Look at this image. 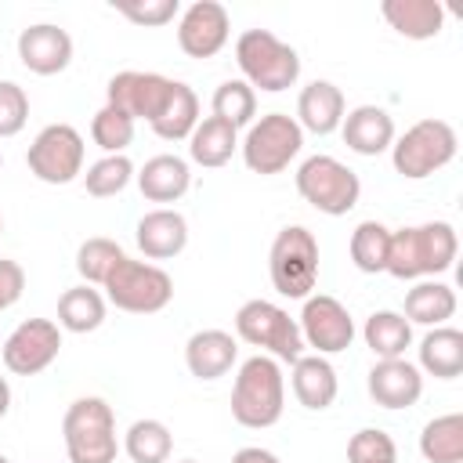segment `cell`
Instances as JSON below:
<instances>
[{"label":"cell","instance_id":"1","mask_svg":"<svg viewBox=\"0 0 463 463\" xmlns=\"http://www.w3.org/2000/svg\"><path fill=\"white\" fill-rule=\"evenodd\" d=\"M459 250L456 228L449 221H427L416 228L391 232V253H387V275L394 279H430L452 268Z\"/></svg>","mask_w":463,"mask_h":463},{"label":"cell","instance_id":"2","mask_svg":"<svg viewBox=\"0 0 463 463\" xmlns=\"http://www.w3.org/2000/svg\"><path fill=\"white\" fill-rule=\"evenodd\" d=\"M286 405V380L282 365L271 354H253L239 365L235 383H232V416L235 423L250 430H264L282 420Z\"/></svg>","mask_w":463,"mask_h":463},{"label":"cell","instance_id":"3","mask_svg":"<svg viewBox=\"0 0 463 463\" xmlns=\"http://www.w3.org/2000/svg\"><path fill=\"white\" fill-rule=\"evenodd\" d=\"M61 438L69 463H116V416L105 398H76L65 409Z\"/></svg>","mask_w":463,"mask_h":463},{"label":"cell","instance_id":"4","mask_svg":"<svg viewBox=\"0 0 463 463\" xmlns=\"http://www.w3.org/2000/svg\"><path fill=\"white\" fill-rule=\"evenodd\" d=\"M235 61L246 76L250 87H260L268 94H279L297 83L300 76V58L289 43H282L268 29H246L235 40Z\"/></svg>","mask_w":463,"mask_h":463},{"label":"cell","instance_id":"5","mask_svg":"<svg viewBox=\"0 0 463 463\" xmlns=\"http://www.w3.org/2000/svg\"><path fill=\"white\" fill-rule=\"evenodd\" d=\"M268 271H271V286L282 297H289V300L311 297V289L318 282V239L304 224L282 228L271 242Z\"/></svg>","mask_w":463,"mask_h":463},{"label":"cell","instance_id":"6","mask_svg":"<svg viewBox=\"0 0 463 463\" xmlns=\"http://www.w3.org/2000/svg\"><path fill=\"white\" fill-rule=\"evenodd\" d=\"M235 333L250 347H260V354H271L275 362H297L304 354V336L297 318L282 311L271 300H246L235 311Z\"/></svg>","mask_w":463,"mask_h":463},{"label":"cell","instance_id":"7","mask_svg":"<svg viewBox=\"0 0 463 463\" xmlns=\"http://www.w3.org/2000/svg\"><path fill=\"white\" fill-rule=\"evenodd\" d=\"M456 130L445 123V119H420L412 123L394 145H391V163L402 177L409 181H420V177H430L434 170L449 166L456 159Z\"/></svg>","mask_w":463,"mask_h":463},{"label":"cell","instance_id":"8","mask_svg":"<svg viewBox=\"0 0 463 463\" xmlns=\"http://www.w3.org/2000/svg\"><path fill=\"white\" fill-rule=\"evenodd\" d=\"M105 293H109V304H116L119 311L156 315L174 300V279L159 264L123 257L105 279Z\"/></svg>","mask_w":463,"mask_h":463},{"label":"cell","instance_id":"9","mask_svg":"<svg viewBox=\"0 0 463 463\" xmlns=\"http://www.w3.org/2000/svg\"><path fill=\"white\" fill-rule=\"evenodd\" d=\"M297 192L304 203H311L318 213L340 217L358 206L362 181L351 166H344L333 156H307L297 170Z\"/></svg>","mask_w":463,"mask_h":463},{"label":"cell","instance_id":"10","mask_svg":"<svg viewBox=\"0 0 463 463\" xmlns=\"http://www.w3.org/2000/svg\"><path fill=\"white\" fill-rule=\"evenodd\" d=\"M242 163L253 170V174H282L297 152L304 148V130L297 127L293 116L286 112H268L260 119L250 123L246 137H242Z\"/></svg>","mask_w":463,"mask_h":463},{"label":"cell","instance_id":"11","mask_svg":"<svg viewBox=\"0 0 463 463\" xmlns=\"http://www.w3.org/2000/svg\"><path fill=\"white\" fill-rule=\"evenodd\" d=\"M29 174L43 184H69L83 174V137L69 123H51L43 127L29 152H25Z\"/></svg>","mask_w":463,"mask_h":463},{"label":"cell","instance_id":"12","mask_svg":"<svg viewBox=\"0 0 463 463\" xmlns=\"http://www.w3.org/2000/svg\"><path fill=\"white\" fill-rule=\"evenodd\" d=\"M58 351H61V329L51 318H25L22 326H14V333L0 347L4 365L14 376L43 373L58 358Z\"/></svg>","mask_w":463,"mask_h":463},{"label":"cell","instance_id":"13","mask_svg":"<svg viewBox=\"0 0 463 463\" xmlns=\"http://www.w3.org/2000/svg\"><path fill=\"white\" fill-rule=\"evenodd\" d=\"M297 326H300L304 347H315V354H340L354 340V322H351L347 307L326 293L304 297V311H300Z\"/></svg>","mask_w":463,"mask_h":463},{"label":"cell","instance_id":"14","mask_svg":"<svg viewBox=\"0 0 463 463\" xmlns=\"http://www.w3.org/2000/svg\"><path fill=\"white\" fill-rule=\"evenodd\" d=\"M170 90H174V80L170 76H159V72H137V69H127V72H116L105 87V105H116L123 109L134 123L145 119L152 123L163 105L170 101Z\"/></svg>","mask_w":463,"mask_h":463},{"label":"cell","instance_id":"15","mask_svg":"<svg viewBox=\"0 0 463 463\" xmlns=\"http://www.w3.org/2000/svg\"><path fill=\"white\" fill-rule=\"evenodd\" d=\"M232 33V18L217 0H195L177 22V43L188 58H213Z\"/></svg>","mask_w":463,"mask_h":463},{"label":"cell","instance_id":"16","mask_svg":"<svg viewBox=\"0 0 463 463\" xmlns=\"http://www.w3.org/2000/svg\"><path fill=\"white\" fill-rule=\"evenodd\" d=\"M18 58L36 76H58L72 61V36L51 22H36L18 33Z\"/></svg>","mask_w":463,"mask_h":463},{"label":"cell","instance_id":"17","mask_svg":"<svg viewBox=\"0 0 463 463\" xmlns=\"http://www.w3.org/2000/svg\"><path fill=\"white\" fill-rule=\"evenodd\" d=\"M369 394L383 409H409L423 394V376L405 358H380L369 369Z\"/></svg>","mask_w":463,"mask_h":463},{"label":"cell","instance_id":"18","mask_svg":"<svg viewBox=\"0 0 463 463\" xmlns=\"http://www.w3.org/2000/svg\"><path fill=\"white\" fill-rule=\"evenodd\" d=\"M344 145L358 156H380L394 145V119L387 116V109L380 105H358L351 112H344L340 123Z\"/></svg>","mask_w":463,"mask_h":463},{"label":"cell","instance_id":"19","mask_svg":"<svg viewBox=\"0 0 463 463\" xmlns=\"http://www.w3.org/2000/svg\"><path fill=\"white\" fill-rule=\"evenodd\" d=\"M134 239H137V250L148 260H170L188 246V221L177 210L163 206V210H152L137 221Z\"/></svg>","mask_w":463,"mask_h":463},{"label":"cell","instance_id":"20","mask_svg":"<svg viewBox=\"0 0 463 463\" xmlns=\"http://www.w3.org/2000/svg\"><path fill=\"white\" fill-rule=\"evenodd\" d=\"M235 340L224 329H199L184 344V365L195 380H221L235 365Z\"/></svg>","mask_w":463,"mask_h":463},{"label":"cell","instance_id":"21","mask_svg":"<svg viewBox=\"0 0 463 463\" xmlns=\"http://www.w3.org/2000/svg\"><path fill=\"white\" fill-rule=\"evenodd\" d=\"M344 123V94L329 80H315L297 98V127L311 134H333Z\"/></svg>","mask_w":463,"mask_h":463},{"label":"cell","instance_id":"22","mask_svg":"<svg viewBox=\"0 0 463 463\" xmlns=\"http://www.w3.org/2000/svg\"><path fill=\"white\" fill-rule=\"evenodd\" d=\"M188 184H192L188 163L181 156H170V152L152 156L137 174V188L148 203H177L188 192Z\"/></svg>","mask_w":463,"mask_h":463},{"label":"cell","instance_id":"23","mask_svg":"<svg viewBox=\"0 0 463 463\" xmlns=\"http://www.w3.org/2000/svg\"><path fill=\"white\" fill-rule=\"evenodd\" d=\"M293 394L304 409H329L336 402V369L326 362V354H300L293 362Z\"/></svg>","mask_w":463,"mask_h":463},{"label":"cell","instance_id":"24","mask_svg":"<svg viewBox=\"0 0 463 463\" xmlns=\"http://www.w3.org/2000/svg\"><path fill=\"white\" fill-rule=\"evenodd\" d=\"M380 14L394 33L409 40H430L445 25V7L438 0H383Z\"/></svg>","mask_w":463,"mask_h":463},{"label":"cell","instance_id":"25","mask_svg":"<svg viewBox=\"0 0 463 463\" xmlns=\"http://www.w3.org/2000/svg\"><path fill=\"white\" fill-rule=\"evenodd\" d=\"M420 369L438 380H456L463 373V333L452 326H434L420 340Z\"/></svg>","mask_w":463,"mask_h":463},{"label":"cell","instance_id":"26","mask_svg":"<svg viewBox=\"0 0 463 463\" xmlns=\"http://www.w3.org/2000/svg\"><path fill=\"white\" fill-rule=\"evenodd\" d=\"M235 148H239V130L228 127V123L217 119V116L195 123V130L188 134V156H192V163L210 166V170H213V166H224Z\"/></svg>","mask_w":463,"mask_h":463},{"label":"cell","instance_id":"27","mask_svg":"<svg viewBox=\"0 0 463 463\" xmlns=\"http://www.w3.org/2000/svg\"><path fill=\"white\" fill-rule=\"evenodd\" d=\"M456 315V293L445 282L423 279L405 293V318L416 326H445Z\"/></svg>","mask_w":463,"mask_h":463},{"label":"cell","instance_id":"28","mask_svg":"<svg viewBox=\"0 0 463 463\" xmlns=\"http://www.w3.org/2000/svg\"><path fill=\"white\" fill-rule=\"evenodd\" d=\"M362 336L376 358H405V351L412 344V322L402 311H373L365 318Z\"/></svg>","mask_w":463,"mask_h":463},{"label":"cell","instance_id":"29","mask_svg":"<svg viewBox=\"0 0 463 463\" xmlns=\"http://www.w3.org/2000/svg\"><path fill=\"white\" fill-rule=\"evenodd\" d=\"M199 123V98L188 83L174 80V90H170V101L163 105V112L148 123L163 141H184Z\"/></svg>","mask_w":463,"mask_h":463},{"label":"cell","instance_id":"30","mask_svg":"<svg viewBox=\"0 0 463 463\" xmlns=\"http://www.w3.org/2000/svg\"><path fill=\"white\" fill-rule=\"evenodd\" d=\"M105 322V297L98 289H90L87 282L83 286H72L58 297V326L69 329V333H94L98 326Z\"/></svg>","mask_w":463,"mask_h":463},{"label":"cell","instance_id":"31","mask_svg":"<svg viewBox=\"0 0 463 463\" xmlns=\"http://www.w3.org/2000/svg\"><path fill=\"white\" fill-rule=\"evenodd\" d=\"M420 452L427 463H463V416H434L420 434Z\"/></svg>","mask_w":463,"mask_h":463},{"label":"cell","instance_id":"32","mask_svg":"<svg viewBox=\"0 0 463 463\" xmlns=\"http://www.w3.org/2000/svg\"><path fill=\"white\" fill-rule=\"evenodd\" d=\"M387 253H391V228H383L380 221H362L351 232V260L358 271L365 275L387 271Z\"/></svg>","mask_w":463,"mask_h":463},{"label":"cell","instance_id":"33","mask_svg":"<svg viewBox=\"0 0 463 463\" xmlns=\"http://www.w3.org/2000/svg\"><path fill=\"white\" fill-rule=\"evenodd\" d=\"M123 449L134 463H166L170 459V449H174V438L166 430V423L159 420H137L130 423L127 438H123Z\"/></svg>","mask_w":463,"mask_h":463},{"label":"cell","instance_id":"34","mask_svg":"<svg viewBox=\"0 0 463 463\" xmlns=\"http://www.w3.org/2000/svg\"><path fill=\"white\" fill-rule=\"evenodd\" d=\"M213 116L224 119L228 127H246L257 116V90L246 80H224L213 90Z\"/></svg>","mask_w":463,"mask_h":463},{"label":"cell","instance_id":"35","mask_svg":"<svg viewBox=\"0 0 463 463\" xmlns=\"http://www.w3.org/2000/svg\"><path fill=\"white\" fill-rule=\"evenodd\" d=\"M90 137L105 156H123V148L134 141V119L116 105H101L90 119Z\"/></svg>","mask_w":463,"mask_h":463},{"label":"cell","instance_id":"36","mask_svg":"<svg viewBox=\"0 0 463 463\" xmlns=\"http://www.w3.org/2000/svg\"><path fill=\"white\" fill-rule=\"evenodd\" d=\"M127 253L119 250V242L112 239H87L80 250H76V271L87 286H105V279L112 275V268L123 260Z\"/></svg>","mask_w":463,"mask_h":463},{"label":"cell","instance_id":"37","mask_svg":"<svg viewBox=\"0 0 463 463\" xmlns=\"http://www.w3.org/2000/svg\"><path fill=\"white\" fill-rule=\"evenodd\" d=\"M130 177H134V163L127 156H105L87 166L83 184L94 199H109V195H119L130 184Z\"/></svg>","mask_w":463,"mask_h":463},{"label":"cell","instance_id":"38","mask_svg":"<svg viewBox=\"0 0 463 463\" xmlns=\"http://www.w3.org/2000/svg\"><path fill=\"white\" fill-rule=\"evenodd\" d=\"M347 463H398L394 438L380 427H365L347 441Z\"/></svg>","mask_w":463,"mask_h":463},{"label":"cell","instance_id":"39","mask_svg":"<svg viewBox=\"0 0 463 463\" xmlns=\"http://www.w3.org/2000/svg\"><path fill=\"white\" fill-rule=\"evenodd\" d=\"M123 18H130L134 25H166L177 18L181 4L177 0H116L112 4Z\"/></svg>","mask_w":463,"mask_h":463},{"label":"cell","instance_id":"40","mask_svg":"<svg viewBox=\"0 0 463 463\" xmlns=\"http://www.w3.org/2000/svg\"><path fill=\"white\" fill-rule=\"evenodd\" d=\"M29 119V98L18 83L0 80V137H14Z\"/></svg>","mask_w":463,"mask_h":463},{"label":"cell","instance_id":"41","mask_svg":"<svg viewBox=\"0 0 463 463\" xmlns=\"http://www.w3.org/2000/svg\"><path fill=\"white\" fill-rule=\"evenodd\" d=\"M25 289V271L18 260H0V311H7L11 304H18Z\"/></svg>","mask_w":463,"mask_h":463},{"label":"cell","instance_id":"42","mask_svg":"<svg viewBox=\"0 0 463 463\" xmlns=\"http://www.w3.org/2000/svg\"><path fill=\"white\" fill-rule=\"evenodd\" d=\"M232 463H282L275 452H268V449H257V445H246V449H239L235 456H232Z\"/></svg>","mask_w":463,"mask_h":463},{"label":"cell","instance_id":"43","mask_svg":"<svg viewBox=\"0 0 463 463\" xmlns=\"http://www.w3.org/2000/svg\"><path fill=\"white\" fill-rule=\"evenodd\" d=\"M7 409H11V387H7V380L0 376V420L7 416Z\"/></svg>","mask_w":463,"mask_h":463},{"label":"cell","instance_id":"44","mask_svg":"<svg viewBox=\"0 0 463 463\" xmlns=\"http://www.w3.org/2000/svg\"><path fill=\"white\" fill-rule=\"evenodd\" d=\"M0 463H11V459H7V456H0Z\"/></svg>","mask_w":463,"mask_h":463},{"label":"cell","instance_id":"45","mask_svg":"<svg viewBox=\"0 0 463 463\" xmlns=\"http://www.w3.org/2000/svg\"><path fill=\"white\" fill-rule=\"evenodd\" d=\"M181 463H195V459H181Z\"/></svg>","mask_w":463,"mask_h":463},{"label":"cell","instance_id":"46","mask_svg":"<svg viewBox=\"0 0 463 463\" xmlns=\"http://www.w3.org/2000/svg\"><path fill=\"white\" fill-rule=\"evenodd\" d=\"M0 166H4V152H0Z\"/></svg>","mask_w":463,"mask_h":463},{"label":"cell","instance_id":"47","mask_svg":"<svg viewBox=\"0 0 463 463\" xmlns=\"http://www.w3.org/2000/svg\"><path fill=\"white\" fill-rule=\"evenodd\" d=\"M0 235H4V221H0Z\"/></svg>","mask_w":463,"mask_h":463}]
</instances>
